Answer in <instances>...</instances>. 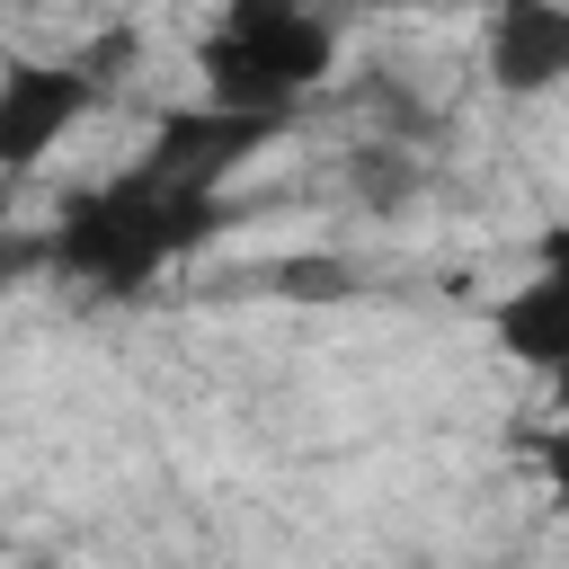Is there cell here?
I'll return each mask as SVG.
<instances>
[{"mask_svg":"<svg viewBox=\"0 0 569 569\" xmlns=\"http://www.w3.org/2000/svg\"><path fill=\"white\" fill-rule=\"evenodd\" d=\"M231 222L240 213L213 187H178L151 160H133V169H116L98 187H71L53 204V222H44V276L89 284V293H142L151 276H169L178 258H196Z\"/></svg>","mask_w":569,"mask_h":569,"instance_id":"obj_1","label":"cell"},{"mask_svg":"<svg viewBox=\"0 0 569 569\" xmlns=\"http://www.w3.org/2000/svg\"><path fill=\"white\" fill-rule=\"evenodd\" d=\"M204 98L249 116H293L338 71V18L311 0H222V18L196 44Z\"/></svg>","mask_w":569,"mask_h":569,"instance_id":"obj_2","label":"cell"},{"mask_svg":"<svg viewBox=\"0 0 569 569\" xmlns=\"http://www.w3.org/2000/svg\"><path fill=\"white\" fill-rule=\"evenodd\" d=\"M124 62H133V36H124V27H107V36H89L80 53H53V62L9 53V62H0V178L36 169V160L116 89Z\"/></svg>","mask_w":569,"mask_h":569,"instance_id":"obj_3","label":"cell"},{"mask_svg":"<svg viewBox=\"0 0 569 569\" xmlns=\"http://www.w3.org/2000/svg\"><path fill=\"white\" fill-rule=\"evenodd\" d=\"M276 133H284V116H249V107H213V98H204V107H169V116L151 124V151H142V160H151L160 178H178V187H213V196H222Z\"/></svg>","mask_w":569,"mask_h":569,"instance_id":"obj_4","label":"cell"},{"mask_svg":"<svg viewBox=\"0 0 569 569\" xmlns=\"http://www.w3.org/2000/svg\"><path fill=\"white\" fill-rule=\"evenodd\" d=\"M489 329H498V347H507L516 365H533V373L569 365V222H551V231H542L533 276L489 311Z\"/></svg>","mask_w":569,"mask_h":569,"instance_id":"obj_5","label":"cell"},{"mask_svg":"<svg viewBox=\"0 0 569 569\" xmlns=\"http://www.w3.org/2000/svg\"><path fill=\"white\" fill-rule=\"evenodd\" d=\"M489 80L542 98L569 80V0H489Z\"/></svg>","mask_w":569,"mask_h":569,"instance_id":"obj_6","label":"cell"},{"mask_svg":"<svg viewBox=\"0 0 569 569\" xmlns=\"http://www.w3.org/2000/svg\"><path fill=\"white\" fill-rule=\"evenodd\" d=\"M347 187L373 204V213H400L418 196V151L409 142H356L347 151Z\"/></svg>","mask_w":569,"mask_h":569,"instance_id":"obj_7","label":"cell"},{"mask_svg":"<svg viewBox=\"0 0 569 569\" xmlns=\"http://www.w3.org/2000/svg\"><path fill=\"white\" fill-rule=\"evenodd\" d=\"M267 284H276L284 302H338V293H356V267H347V258H276Z\"/></svg>","mask_w":569,"mask_h":569,"instance_id":"obj_8","label":"cell"},{"mask_svg":"<svg viewBox=\"0 0 569 569\" xmlns=\"http://www.w3.org/2000/svg\"><path fill=\"white\" fill-rule=\"evenodd\" d=\"M525 462L542 471V489H551V507L569 516V418H560V427H533V436H525Z\"/></svg>","mask_w":569,"mask_h":569,"instance_id":"obj_9","label":"cell"},{"mask_svg":"<svg viewBox=\"0 0 569 569\" xmlns=\"http://www.w3.org/2000/svg\"><path fill=\"white\" fill-rule=\"evenodd\" d=\"M36 276H44V231H18V222L0 213V293L36 284Z\"/></svg>","mask_w":569,"mask_h":569,"instance_id":"obj_10","label":"cell"},{"mask_svg":"<svg viewBox=\"0 0 569 569\" xmlns=\"http://www.w3.org/2000/svg\"><path fill=\"white\" fill-rule=\"evenodd\" d=\"M551 409L569 418V365H551Z\"/></svg>","mask_w":569,"mask_h":569,"instance_id":"obj_11","label":"cell"}]
</instances>
